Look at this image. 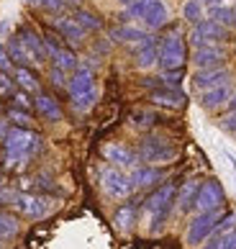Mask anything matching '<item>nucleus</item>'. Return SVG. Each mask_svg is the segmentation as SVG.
Masks as SVG:
<instances>
[{
  "label": "nucleus",
  "instance_id": "19",
  "mask_svg": "<svg viewBox=\"0 0 236 249\" xmlns=\"http://www.w3.org/2000/svg\"><path fill=\"white\" fill-rule=\"evenodd\" d=\"M162 178H165V172H162L157 164H144V167L136 164L131 170L134 188H152V185H157V182H162Z\"/></svg>",
  "mask_w": 236,
  "mask_h": 249
},
{
  "label": "nucleus",
  "instance_id": "20",
  "mask_svg": "<svg viewBox=\"0 0 236 249\" xmlns=\"http://www.w3.org/2000/svg\"><path fill=\"white\" fill-rule=\"evenodd\" d=\"M201 182L203 180H185L183 188L177 193V211L180 213H187V211L195 208V198H198V190H201Z\"/></svg>",
  "mask_w": 236,
  "mask_h": 249
},
{
  "label": "nucleus",
  "instance_id": "24",
  "mask_svg": "<svg viewBox=\"0 0 236 249\" xmlns=\"http://www.w3.org/2000/svg\"><path fill=\"white\" fill-rule=\"evenodd\" d=\"M111 39L118 41V44H139V41L147 39V34H144L141 29H136V26L123 23V26H116V29H111Z\"/></svg>",
  "mask_w": 236,
  "mask_h": 249
},
{
  "label": "nucleus",
  "instance_id": "32",
  "mask_svg": "<svg viewBox=\"0 0 236 249\" xmlns=\"http://www.w3.org/2000/svg\"><path fill=\"white\" fill-rule=\"evenodd\" d=\"M154 124H157V116H154L152 110H136V113L131 116L134 128H144V131H147V128H152Z\"/></svg>",
  "mask_w": 236,
  "mask_h": 249
},
{
  "label": "nucleus",
  "instance_id": "7",
  "mask_svg": "<svg viewBox=\"0 0 236 249\" xmlns=\"http://www.w3.org/2000/svg\"><path fill=\"white\" fill-rule=\"evenodd\" d=\"M101 188L108 198H116V200L129 198L136 190L131 175H126L121 167H113V164H108V167L101 170Z\"/></svg>",
  "mask_w": 236,
  "mask_h": 249
},
{
  "label": "nucleus",
  "instance_id": "22",
  "mask_svg": "<svg viewBox=\"0 0 236 249\" xmlns=\"http://www.w3.org/2000/svg\"><path fill=\"white\" fill-rule=\"evenodd\" d=\"M152 103L177 110V108H183L187 100H185V95L180 93L177 88H159V90H154V93H152Z\"/></svg>",
  "mask_w": 236,
  "mask_h": 249
},
{
  "label": "nucleus",
  "instance_id": "11",
  "mask_svg": "<svg viewBox=\"0 0 236 249\" xmlns=\"http://www.w3.org/2000/svg\"><path fill=\"white\" fill-rule=\"evenodd\" d=\"M223 200H226V193L221 188V182L219 180H205V182H201V190H198L195 211L198 213H203V211H221Z\"/></svg>",
  "mask_w": 236,
  "mask_h": 249
},
{
  "label": "nucleus",
  "instance_id": "27",
  "mask_svg": "<svg viewBox=\"0 0 236 249\" xmlns=\"http://www.w3.org/2000/svg\"><path fill=\"white\" fill-rule=\"evenodd\" d=\"M136 224V206L134 203H126L116 211V229L118 231H129V229Z\"/></svg>",
  "mask_w": 236,
  "mask_h": 249
},
{
  "label": "nucleus",
  "instance_id": "39",
  "mask_svg": "<svg viewBox=\"0 0 236 249\" xmlns=\"http://www.w3.org/2000/svg\"><path fill=\"white\" fill-rule=\"evenodd\" d=\"M221 249H236V229L223 234V242H221Z\"/></svg>",
  "mask_w": 236,
  "mask_h": 249
},
{
  "label": "nucleus",
  "instance_id": "9",
  "mask_svg": "<svg viewBox=\"0 0 236 249\" xmlns=\"http://www.w3.org/2000/svg\"><path fill=\"white\" fill-rule=\"evenodd\" d=\"M13 206L26 218H44L51 213L54 200L44 198V196H34V193H18V196H13Z\"/></svg>",
  "mask_w": 236,
  "mask_h": 249
},
{
  "label": "nucleus",
  "instance_id": "14",
  "mask_svg": "<svg viewBox=\"0 0 236 249\" xmlns=\"http://www.w3.org/2000/svg\"><path fill=\"white\" fill-rule=\"evenodd\" d=\"M223 59H226V49L221 44H203V47H195V52H193V64L198 70L221 67Z\"/></svg>",
  "mask_w": 236,
  "mask_h": 249
},
{
  "label": "nucleus",
  "instance_id": "18",
  "mask_svg": "<svg viewBox=\"0 0 236 249\" xmlns=\"http://www.w3.org/2000/svg\"><path fill=\"white\" fill-rule=\"evenodd\" d=\"M5 52H8V57H11V62L18 64V67H31V64H39V62H36V57L31 54V49L23 44L21 36H13V39H8Z\"/></svg>",
  "mask_w": 236,
  "mask_h": 249
},
{
  "label": "nucleus",
  "instance_id": "29",
  "mask_svg": "<svg viewBox=\"0 0 236 249\" xmlns=\"http://www.w3.org/2000/svg\"><path fill=\"white\" fill-rule=\"evenodd\" d=\"M21 231V224H18V218L5 213V211H0V242H8V239L18 236Z\"/></svg>",
  "mask_w": 236,
  "mask_h": 249
},
{
  "label": "nucleus",
  "instance_id": "15",
  "mask_svg": "<svg viewBox=\"0 0 236 249\" xmlns=\"http://www.w3.org/2000/svg\"><path fill=\"white\" fill-rule=\"evenodd\" d=\"M51 29L57 31L65 41H69V44H75V47H80V44L85 41V36H87V31L80 26L75 18H67V16H57V18H51Z\"/></svg>",
  "mask_w": 236,
  "mask_h": 249
},
{
  "label": "nucleus",
  "instance_id": "3",
  "mask_svg": "<svg viewBox=\"0 0 236 249\" xmlns=\"http://www.w3.org/2000/svg\"><path fill=\"white\" fill-rule=\"evenodd\" d=\"M67 93H69V100H72V108L77 113H87L90 108L95 106L98 100V88H95V75L90 67H80L72 72V77L67 82Z\"/></svg>",
  "mask_w": 236,
  "mask_h": 249
},
{
  "label": "nucleus",
  "instance_id": "12",
  "mask_svg": "<svg viewBox=\"0 0 236 249\" xmlns=\"http://www.w3.org/2000/svg\"><path fill=\"white\" fill-rule=\"evenodd\" d=\"M103 157H105L108 164L121 167V170H134L136 164H139V154L131 152L129 146H123V144H116V142L103 146Z\"/></svg>",
  "mask_w": 236,
  "mask_h": 249
},
{
  "label": "nucleus",
  "instance_id": "28",
  "mask_svg": "<svg viewBox=\"0 0 236 249\" xmlns=\"http://www.w3.org/2000/svg\"><path fill=\"white\" fill-rule=\"evenodd\" d=\"M72 18H75V21H77L80 26H83L85 31H101V29H103V21H101V16H98V13H93V11H85V8H77V11H75V16H72Z\"/></svg>",
  "mask_w": 236,
  "mask_h": 249
},
{
  "label": "nucleus",
  "instance_id": "37",
  "mask_svg": "<svg viewBox=\"0 0 236 249\" xmlns=\"http://www.w3.org/2000/svg\"><path fill=\"white\" fill-rule=\"evenodd\" d=\"M13 103H16V108H21V110H29L31 108V100H29V93H26V90L13 93Z\"/></svg>",
  "mask_w": 236,
  "mask_h": 249
},
{
  "label": "nucleus",
  "instance_id": "2",
  "mask_svg": "<svg viewBox=\"0 0 236 249\" xmlns=\"http://www.w3.org/2000/svg\"><path fill=\"white\" fill-rule=\"evenodd\" d=\"M175 182H165L159 185L152 196L144 200V224H147L149 234H159L165 229L167 218H169V211H172V203H175Z\"/></svg>",
  "mask_w": 236,
  "mask_h": 249
},
{
  "label": "nucleus",
  "instance_id": "31",
  "mask_svg": "<svg viewBox=\"0 0 236 249\" xmlns=\"http://www.w3.org/2000/svg\"><path fill=\"white\" fill-rule=\"evenodd\" d=\"M183 18L187 23H198L201 18H205V8H203L201 0H187L183 5Z\"/></svg>",
  "mask_w": 236,
  "mask_h": 249
},
{
  "label": "nucleus",
  "instance_id": "38",
  "mask_svg": "<svg viewBox=\"0 0 236 249\" xmlns=\"http://www.w3.org/2000/svg\"><path fill=\"white\" fill-rule=\"evenodd\" d=\"M0 95H13V80L8 72H0Z\"/></svg>",
  "mask_w": 236,
  "mask_h": 249
},
{
  "label": "nucleus",
  "instance_id": "33",
  "mask_svg": "<svg viewBox=\"0 0 236 249\" xmlns=\"http://www.w3.org/2000/svg\"><path fill=\"white\" fill-rule=\"evenodd\" d=\"M165 88H177L180 90V82H183V70H165V75L159 77Z\"/></svg>",
  "mask_w": 236,
  "mask_h": 249
},
{
  "label": "nucleus",
  "instance_id": "23",
  "mask_svg": "<svg viewBox=\"0 0 236 249\" xmlns=\"http://www.w3.org/2000/svg\"><path fill=\"white\" fill-rule=\"evenodd\" d=\"M18 36H21L23 44L31 49V54L36 57V62L44 64V59H47V49H44V36H39L34 29H29V26H23V29L18 31Z\"/></svg>",
  "mask_w": 236,
  "mask_h": 249
},
{
  "label": "nucleus",
  "instance_id": "46",
  "mask_svg": "<svg viewBox=\"0 0 236 249\" xmlns=\"http://www.w3.org/2000/svg\"><path fill=\"white\" fill-rule=\"evenodd\" d=\"M0 185H3V175H0Z\"/></svg>",
  "mask_w": 236,
  "mask_h": 249
},
{
  "label": "nucleus",
  "instance_id": "41",
  "mask_svg": "<svg viewBox=\"0 0 236 249\" xmlns=\"http://www.w3.org/2000/svg\"><path fill=\"white\" fill-rule=\"evenodd\" d=\"M203 3V8H208V11H211V8H219V5H223L226 0H201Z\"/></svg>",
  "mask_w": 236,
  "mask_h": 249
},
{
  "label": "nucleus",
  "instance_id": "10",
  "mask_svg": "<svg viewBox=\"0 0 236 249\" xmlns=\"http://www.w3.org/2000/svg\"><path fill=\"white\" fill-rule=\"evenodd\" d=\"M226 39V26L213 21L211 16L201 18L198 23H193V31H190V41L193 47H203V44H221Z\"/></svg>",
  "mask_w": 236,
  "mask_h": 249
},
{
  "label": "nucleus",
  "instance_id": "30",
  "mask_svg": "<svg viewBox=\"0 0 236 249\" xmlns=\"http://www.w3.org/2000/svg\"><path fill=\"white\" fill-rule=\"evenodd\" d=\"M211 18H213V21H219V23H223L226 29H234V26H236V8H231V5L211 8Z\"/></svg>",
  "mask_w": 236,
  "mask_h": 249
},
{
  "label": "nucleus",
  "instance_id": "4",
  "mask_svg": "<svg viewBox=\"0 0 236 249\" xmlns=\"http://www.w3.org/2000/svg\"><path fill=\"white\" fill-rule=\"evenodd\" d=\"M123 18L126 21L139 18L149 31H159L169 23V8L162 0H134V3H129V11Z\"/></svg>",
  "mask_w": 236,
  "mask_h": 249
},
{
  "label": "nucleus",
  "instance_id": "25",
  "mask_svg": "<svg viewBox=\"0 0 236 249\" xmlns=\"http://www.w3.org/2000/svg\"><path fill=\"white\" fill-rule=\"evenodd\" d=\"M49 59L54 62L51 67H59V70H65V72H75L77 70V57H75V52L67 49V47H59Z\"/></svg>",
  "mask_w": 236,
  "mask_h": 249
},
{
  "label": "nucleus",
  "instance_id": "6",
  "mask_svg": "<svg viewBox=\"0 0 236 249\" xmlns=\"http://www.w3.org/2000/svg\"><path fill=\"white\" fill-rule=\"evenodd\" d=\"M187 62V49L185 39L180 31L167 34L159 41V67L162 70H183V64Z\"/></svg>",
  "mask_w": 236,
  "mask_h": 249
},
{
  "label": "nucleus",
  "instance_id": "13",
  "mask_svg": "<svg viewBox=\"0 0 236 249\" xmlns=\"http://www.w3.org/2000/svg\"><path fill=\"white\" fill-rule=\"evenodd\" d=\"M193 88L198 93H203V90H211L216 85H223V82H231V72L226 67H208V70H198L193 75Z\"/></svg>",
  "mask_w": 236,
  "mask_h": 249
},
{
  "label": "nucleus",
  "instance_id": "36",
  "mask_svg": "<svg viewBox=\"0 0 236 249\" xmlns=\"http://www.w3.org/2000/svg\"><path fill=\"white\" fill-rule=\"evenodd\" d=\"M49 77H51V85L54 88H67V72L65 70H59V67H51V72H49Z\"/></svg>",
  "mask_w": 236,
  "mask_h": 249
},
{
  "label": "nucleus",
  "instance_id": "43",
  "mask_svg": "<svg viewBox=\"0 0 236 249\" xmlns=\"http://www.w3.org/2000/svg\"><path fill=\"white\" fill-rule=\"evenodd\" d=\"M62 3H65V8H69V5H72V8H77L80 3H83V0H62Z\"/></svg>",
  "mask_w": 236,
  "mask_h": 249
},
{
  "label": "nucleus",
  "instance_id": "35",
  "mask_svg": "<svg viewBox=\"0 0 236 249\" xmlns=\"http://www.w3.org/2000/svg\"><path fill=\"white\" fill-rule=\"evenodd\" d=\"M221 128L226 134H231V136H236V110L231 108L229 113H226L223 118H221Z\"/></svg>",
  "mask_w": 236,
  "mask_h": 249
},
{
  "label": "nucleus",
  "instance_id": "21",
  "mask_svg": "<svg viewBox=\"0 0 236 249\" xmlns=\"http://www.w3.org/2000/svg\"><path fill=\"white\" fill-rule=\"evenodd\" d=\"M34 106L41 118H47V121H62V106L57 103V98H51L47 93H36Z\"/></svg>",
  "mask_w": 236,
  "mask_h": 249
},
{
  "label": "nucleus",
  "instance_id": "17",
  "mask_svg": "<svg viewBox=\"0 0 236 249\" xmlns=\"http://www.w3.org/2000/svg\"><path fill=\"white\" fill-rule=\"evenodd\" d=\"M154 64H159V41L147 36L144 41L136 44V67L139 70H152Z\"/></svg>",
  "mask_w": 236,
  "mask_h": 249
},
{
  "label": "nucleus",
  "instance_id": "16",
  "mask_svg": "<svg viewBox=\"0 0 236 249\" xmlns=\"http://www.w3.org/2000/svg\"><path fill=\"white\" fill-rule=\"evenodd\" d=\"M231 95H234V85L231 82H223V85H216L211 90H203L201 93V106L205 110H221L223 106H229Z\"/></svg>",
  "mask_w": 236,
  "mask_h": 249
},
{
  "label": "nucleus",
  "instance_id": "34",
  "mask_svg": "<svg viewBox=\"0 0 236 249\" xmlns=\"http://www.w3.org/2000/svg\"><path fill=\"white\" fill-rule=\"evenodd\" d=\"M8 118L16 124V126H26V124H31V116H29V110H21V108H11L8 110Z\"/></svg>",
  "mask_w": 236,
  "mask_h": 249
},
{
  "label": "nucleus",
  "instance_id": "44",
  "mask_svg": "<svg viewBox=\"0 0 236 249\" xmlns=\"http://www.w3.org/2000/svg\"><path fill=\"white\" fill-rule=\"evenodd\" d=\"M229 106L236 110V88H234V95H231V100H229Z\"/></svg>",
  "mask_w": 236,
  "mask_h": 249
},
{
  "label": "nucleus",
  "instance_id": "5",
  "mask_svg": "<svg viewBox=\"0 0 236 249\" xmlns=\"http://www.w3.org/2000/svg\"><path fill=\"white\" fill-rule=\"evenodd\" d=\"M139 162H147V164H169L177 160V144L169 142L167 136H159V134H152V136H144L139 142Z\"/></svg>",
  "mask_w": 236,
  "mask_h": 249
},
{
  "label": "nucleus",
  "instance_id": "42",
  "mask_svg": "<svg viewBox=\"0 0 236 249\" xmlns=\"http://www.w3.org/2000/svg\"><path fill=\"white\" fill-rule=\"evenodd\" d=\"M5 134H8V121H0V142L5 139Z\"/></svg>",
  "mask_w": 236,
  "mask_h": 249
},
{
  "label": "nucleus",
  "instance_id": "1",
  "mask_svg": "<svg viewBox=\"0 0 236 249\" xmlns=\"http://www.w3.org/2000/svg\"><path fill=\"white\" fill-rule=\"evenodd\" d=\"M39 149H41L39 134H34L23 126H13V128H8V134L3 139V162L8 170H23Z\"/></svg>",
  "mask_w": 236,
  "mask_h": 249
},
{
  "label": "nucleus",
  "instance_id": "8",
  "mask_svg": "<svg viewBox=\"0 0 236 249\" xmlns=\"http://www.w3.org/2000/svg\"><path fill=\"white\" fill-rule=\"evenodd\" d=\"M223 213L221 211H203V213L193 216V221L187 224V231H185V244L187 247H201L208 236L213 234V229L221 224Z\"/></svg>",
  "mask_w": 236,
  "mask_h": 249
},
{
  "label": "nucleus",
  "instance_id": "40",
  "mask_svg": "<svg viewBox=\"0 0 236 249\" xmlns=\"http://www.w3.org/2000/svg\"><path fill=\"white\" fill-rule=\"evenodd\" d=\"M13 67V62H11V57H8V52H5V47H0V72H8Z\"/></svg>",
  "mask_w": 236,
  "mask_h": 249
},
{
  "label": "nucleus",
  "instance_id": "26",
  "mask_svg": "<svg viewBox=\"0 0 236 249\" xmlns=\"http://www.w3.org/2000/svg\"><path fill=\"white\" fill-rule=\"evenodd\" d=\"M13 77H16V82H18L21 90H26V93H39V80H36V75L29 67H16Z\"/></svg>",
  "mask_w": 236,
  "mask_h": 249
},
{
  "label": "nucleus",
  "instance_id": "45",
  "mask_svg": "<svg viewBox=\"0 0 236 249\" xmlns=\"http://www.w3.org/2000/svg\"><path fill=\"white\" fill-rule=\"evenodd\" d=\"M118 3H123V5H129V3H131V0H118Z\"/></svg>",
  "mask_w": 236,
  "mask_h": 249
}]
</instances>
